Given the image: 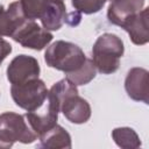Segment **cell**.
<instances>
[{"label": "cell", "instance_id": "1", "mask_svg": "<svg viewBox=\"0 0 149 149\" xmlns=\"http://www.w3.org/2000/svg\"><path fill=\"white\" fill-rule=\"evenodd\" d=\"M44 61L48 66L63 71L76 86L88 84L97 73L92 58H87L80 47L68 41L59 40L49 45Z\"/></svg>", "mask_w": 149, "mask_h": 149}, {"label": "cell", "instance_id": "2", "mask_svg": "<svg viewBox=\"0 0 149 149\" xmlns=\"http://www.w3.org/2000/svg\"><path fill=\"white\" fill-rule=\"evenodd\" d=\"M23 15L29 20H40L49 31L58 30L66 21V6L63 0H19Z\"/></svg>", "mask_w": 149, "mask_h": 149}, {"label": "cell", "instance_id": "3", "mask_svg": "<svg viewBox=\"0 0 149 149\" xmlns=\"http://www.w3.org/2000/svg\"><path fill=\"white\" fill-rule=\"evenodd\" d=\"M125 52L122 40L111 33L100 35L92 47V61L102 74L114 73L120 66V58Z\"/></svg>", "mask_w": 149, "mask_h": 149}, {"label": "cell", "instance_id": "4", "mask_svg": "<svg viewBox=\"0 0 149 149\" xmlns=\"http://www.w3.org/2000/svg\"><path fill=\"white\" fill-rule=\"evenodd\" d=\"M37 135L28 125L24 115L14 112L0 114V149L10 148L15 142L33 143Z\"/></svg>", "mask_w": 149, "mask_h": 149}, {"label": "cell", "instance_id": "5", "mask_svg": "<svg viewBox=\"0 0 149 149\" xmlns=\"http://www.w3.org/2000/svg\"><path fill=\"white\" fill-rule=\"evenodd\" d=\"M48 88L43 80L40 78L30 79L26 83L12 85L10 95L13 101L20 108L33 112L38 109L48 97Z\"/></svg>", "mask_w": 149, "mask_h": 149}, {"label": "cell", "instance_id": "6", "mask_svg": "<svg viewBox=\"0 0 149 149\" xmlns=\"http://www.w3.org/2000/svg\"><path fill=\"white\" fill-rule=\"evenodd\" d=\"M58 113L59 104L55 99V97H52L48 91V97L44 104L36 111L27 112L24 114V118L30 128L35 132V134L38 137L57 125Z\"/></svg>", "mask_w": 149, "mask_h": 149}, {"label": "cell", "instance_id": "7", "mask_svg": "<svg viewBox=\"0 0 149 149\" xmlns=\"http://www.w3.org/2000/svg\"><path fill=\"white\" fill-rule=\"evenodd\" d=\"M52 37L54 36L49 30L41 27L36 21L29 19H26L12 35V38L23 48L37 51L44 49L52 41Z\"/></svg>", "mask_w": 149, "mask_h": 149}, {"label": "cell", "instance_id": "8", "mask_svg": "<svg viewBox=\"0 0 149 149\" xmlns=\"http://www.w3.org/2000/svg\"><path fill=\"white\" fill-rule=\"evenodd\" d=\"M41 72L37 59L24 54L15 56L7 66V79L12 85L26 83L30 79L38 78Z\"/></svg>", "mask_w": 149, "mask_h": 149}, {"label": "cell", "instance_id": "9", "mask_svg": "<svg viewBox=\"0 0 149 149\" xmlns=\"http://www.w3.org/2000/svg\"><path fill=\"white\" fill-rule=\"evenodd\" d=\"M59 112H62L70 122L76 125L85 123L91 118V106L78 94V91L70 92L62 98Z\"/></svg>", "mask_w": 149, "mask_h": 149}, {"label": "cell", "instance_id": "10", "mask_svg": "<svg viewBox=\"0 0 149 149\" xmlns=\"http://www.w3.org/2000/svg\"><path fill=\"white\" fill-rule=\"evenodd\" d=\"M127 95L135 100L149 104V72L143 68H132L125 79Z\"/></svg>", "mask_w": 149, "mask_h": 149}, {"label": "cell", "instance_id": "11", "mask_svg": "<svg viewBox=\"0 0 149 149\" xmlns=\"http://www.w3.org/2000/svg\"><path fill=\"white\" fill-rule=\"evenodd\" d=\"M148 9L149 8H143L120 24V27L128 33L130 41L136 45H143L149 41Z\"/></svg>", "mask_w": 149, "mask_h": 149}, {"label": "cell", "instance_id": "12", "mask_svg": "<svg viewBox=\"0 0 149 149\" xmlns=\"http://www.w3.org/2000/svg\"><path fill=\"white\" fill-rule=\"evenodd\" d=\"M144 0H111L107 9V19L111 23L119 26L132 15L143 9Z\"/></svg>", "mask_w": 149, "mask_h": 149}, {"label": "cell", "instance_id": "13", "mask_svg": "<svg viewBox=\"0 0 149 149\" xmlns=\"http://www.w3.org/2000/svg\"><path fill=\"white\" fill-rule=\"evenodd\" d=\"M27 17L23 15L20 2L14 1L9 3L7 8L0 7V37L12 35L16 31V29L24 22Z\"/></svg>", "mask_w": 149, "mask_h": 149}, {"label": "cell", "instance_id": "14", "mask_svg": "<svg viewBox=\"0 0 149 149\" xmlns=\"http://www.w3.org/2000/svg\"><path fill=\"white\" fill-rule=\"evenodd\" d=\"M38 148H45V149H54V148H68L70 149L72 147L71 143V136L62 126L56 125L41 136Z\"/></svg>", "mask_w": 149, "mask_h": 149}, {"label": "cell", "instance_id": "15", "mask_svg": "<svg viewBox=\"0 0 149 149\" xmlns=\"http://www.w3.org/2000/svg\"><path fill=\"white\" fill-rule=\"evenodd\" d=\"M112 139L118 147L122 149H135L141 147V140L137 133L130 127H119L112 130Z\"/></svg>", "mask_w": 149, "mask_h": 149}, {"label": "cell", "instance_id": "16", "mask_svg": "<svg viewBox=\"0 0 149 149\" xmlns=\"http://www.w3.org/2000/svg\"><path fill=\"white\" fill-rule=\"evenodd\" d=\"M107 1L111 0H71L73 8L83 14H94L100 12Z\"/></svg>", "mask_w": 149, "mask_h": 149}, {"label": "cell", "instance_id": "17", "mask_svg": "<svg viewBox=\"0 0 149 149\" xmlns=\"http://www.w3.org/2000/svg\"><path fill=\"white\" fill-rule=\"evenodd\" d=\"M12 52V45L9 44V42H7L6 40H3L2 37H0V65L3 62V59Z\"/></svg>", "mask_w": 149, "mask_h": 149}, {"label": "cell", "instance_id": "18", "mask_svg": "<svg viewBox=\"0 0 149 149\" xmlns=\"http://www.w3.org/2000/svg\"><path fill=\"white\" fill-rule=\"evenodd\" d=\"M73 15H74L76 19H77V22H72V21H70V20H71L70 17H66V21H65V22H68L70 26H77V24L79 23V21H80V17H81V16H80V13L77 12V10L73 12V13H71V16H73ZM72 19H73V17H72Z\"/></svg>", "mask_w": 149, "mask_h": 149}]
</instances>
